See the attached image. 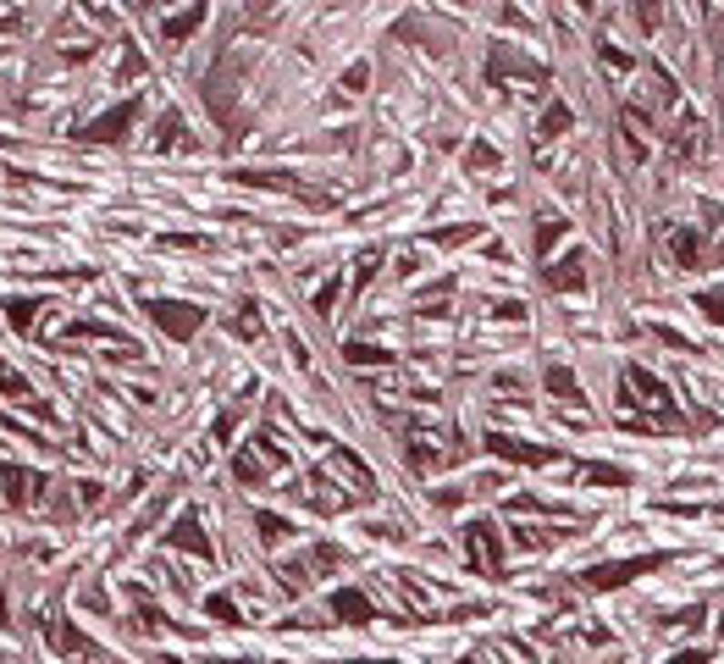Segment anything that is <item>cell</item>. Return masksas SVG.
Instances as JSON below:
<instances>
[{
    "instance_id": "6da1fadb",
    "label": "cell",
    "mask_w": 724,
    "mask_h": 664,
    "mask_svg": "<svg viewBox=\"0 0 724 664\" xmlns=\"http://www.w3.org/2000/svg\"><path fill=\"white\" fill-rule=\"evenodd\" d=\"M133 111H138V106H116V116H106L100 127H89V139H122L127 122H133Z\"/></svg>"
}]
</instances>
